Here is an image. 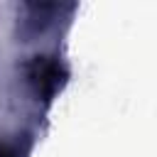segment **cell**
Listing matches in <instances>:
<instances>
[{
  "label": "cell",
  "instance_id": "cell-1",
  "mask_svg": "<svg viewBox=\"0 0 157 157\" xmlns=\"http://www.w3.org/2000/svg\"><path fill=\"white\" fill-rule=\"evenodd\" d=\"M66 78H69V69L64 59L56 54H49V52L32 54L22 64V81L34 101L52 103L56 93H61Z\"/></svg>",
  "mask_w": 157,
  "mask_h": 157
},
{
  "label": "cell",
  "instance_id": "cell-2",
  "mask_svg": "<svg viewBox=\"0 0 157 157\" xmlns=\"http://www.w3.org/2000/svg\"><path fill=\"white\" fill-rule=\"evenodd\" d=\"M71 10L61 2H20L15 17V34L22 42H34L52 32L61 20V12Z\"/></svg>",
  "mask_w": 157,
  "mask_h": 157
},
{
  "label": "cell",
  "instance_id": "cell-3",
  "mask_svg": "<svg viewBox=\"0 0 157 157\" xmlns=\"http://www.w3.org/2000/svg\"><path fill=\"white\" fill-rule=\"evenodd\" d=\"M0 157H20V150L7 142V140H0Z\"/></svg>",
  "mask_w": 157,
  "mask_h": 157
}]
</instances>
